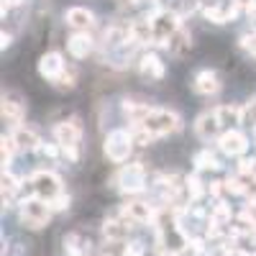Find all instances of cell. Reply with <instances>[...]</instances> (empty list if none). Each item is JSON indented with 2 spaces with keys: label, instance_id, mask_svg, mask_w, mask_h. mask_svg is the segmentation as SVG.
Instances as JSON below:
<instances>
[{
  "label": "cell",
  "instance_id": "f1b7e54d",
  "mask_svg": "<svg viewBox=\"0 0 256 256\" xmlns=\"http://www.w3.org/2000/svg\"><path fill=\"white\" fill-rule=\"evenodd\" d=\"M0 144H3V166H8L10 164V156H13V152H16V141H13V136H3V141H0Z\"/></svg>",
  "mask_w": 256,
  "mask_h": 256
},
{
  "label": "cell",
  "instance_id": "cb8c5ba5",
  "mask_svg": "<svg viewBox=\"0 0 256 256\" xmlns=\"http://www.w3.org/2000/svg\"><path fill=\"white\" fill-rule=\"evenodd\" d=\"M218 116H220L223 128H233L236 123H241V108H236V105H220Z\"/></svg>",
  "mask_w": 256,
  "mask_h": 256
},
{
  "label": "cell",
  "instance_id": "74e56055",
  "mask_svg": "<svg viewBox=\"0 0 256 256\" xmlns=\"http://www.w3.org/2000/svg\"><path fill=\"white\" fill-rule=\"evenodd\" d=\"M251 238H254V244H256V223L251 226Z\"/></svg>",
  "mask_w": 256,
  "mask_h": 256
},
{
  "label": "cell",
  "instance_id": "f35d334b",
  "mask_svg": "<svg viewBox=\"0 0 256 256\" xmlns=\"http://www.w3.org/2000/svg\"><path fill=\"white\" fill-rule=\"evenodd\" d=\"M123 3H138V0H123Z\"/></svg>",
  "mask_w": 256,
  "mask_h": 256
},
{
  "label": "cell",
  "instance_id": "1f68e13d",
  "mask_svg": "<svg viewBox=\"0 0 256 256\" xmlns=\"http://www.w3.org/2000/svg\"><path fill=\"white\" fill-rule=\"evenodd\" d=\"M226 190H228V192H233V195H246V192H248V187H246L241 180H236V177L226 182Z\"/></svg>",
  "mask_w": 256,
  "mask_h": 256
},
{
  "label": "cell",
  "instance_id": "836d02e7",
  "mask_svg": "<svg viewBox=\"0 0 256 256\" xmlns=\"http://www.w3.org/2000/svg\"><path fill=\"white\" fill-rule=\"evenodd\" d=\"M123 256H144V244H138V241L128 244V246L123 248Z\"/></svg>",
  "mask_w": 256,
  "mask_h": 256
},
{
  "label": "cell",
  "instance_id": "ba28073f",
  "mask_svg": "<svg viewBox=\"0 0 256 256\" xmlns=\"http://www.w3.org/2000/svg\"><path fill=\"white\" fill-rule=\"evenodd\" d=\"M120 218L128 223V226H141V223H148L156 218L154 208L148 202H141V200H134V202H126L123 210H120Z\"/></svg>",
  "mask_w": 256,
  "mask_h": 256
},
{
  "label": "cell",
  "instance_id": "7a4b0ae2",
  "mask_svg": "<svg viewBox=\"0 0 256 256\" xmlns=\"http://www.w3.org/2000/svg\"><path fill=\"white\" fill-rule=\"evenodd\" d=\"M52 218V205H46V200H41V198H28L20 202V223H24L26 228L31 230H38V228H44Z\"/></svg>",
  "mask_w": 256,
  "mask_h": 256
},
{
  "label": "cell",
  "instance_id": "8992f818",
  "mask_svg": "<svg viewBox=\"0 0 256 256\" xmlns=\"http://www.w3.org/2000/svg\"><path fill=\"white\" fill-rule=\"evenodd\" d=\"M118 184L123 192H128V195H138V192H144L146 187V166L141 162H134L123 166L118 172Z\"/></svg>",
  "mask_w": 256,
  "mask_h": 256
},
{
  "label": "cell",
  "instance_id": "5bb4252c",
  "mask_svg": "<svg viewBox=\"0 0 256 256\" xmlns=\"http://www.w3.org/2000/svg\"><path fill=\"white\" fill-rule=\"evenodd\" d=\"M192 88H195L198 95L210 98V95H216V92L220 90V80H218V74L212 72V70H202V72L195 74V82H192Z\"/></svg>",
  "mask_w": 256,
  "mask_h": 256
},
{
  "label": "cell",
  "instance_id": "e575fe53",
  "mask_svg": "<svg viewBox=\"0 0 256 256\" xmlns=\"http://www.w3.org/2000/svg\"><path fill=\"white\" fill-rule=\"evenodd\" d=\"M70 208V195H59L52 200V210H67Z\"/></svg>",
  "mask_w": 256,
  "mask_h": 256
},
{
  "label": "cell",
  "instance_id": "4dcf8cb0",
  "mask_svg": "<svg viewBox=\"0 0 256 256\" xmlns=\"http://www.w3.org/2000/svg\"><path fill=\"white\" fill-rule=\"evenodd\" d=\"M238 174L254 177V174H256V159H241V162H238Z\"/></svg>",
  "mask_w": 256,
  "mask_h": 256
},
{
  "label": "cell",
  "instance_id": "ffe728a7",
  "mask_svg": "<svg viewBox=\"0 0 256 256\" xmlns=\"http://www.w3.org/2000/svg\"><path fill=\"white\" fill-rule=\"evenodd\" d=\"M13 141H16V146H18V152H34V148L41 146L38 136L31 131V128H16Z\"/></svg>",
  "mask_w": 256,
  "mask_h": 256
},
{
  "label": "cell",
  "instance_id": "83f0119b",
  "mask_svg": "<svg viewBox=\"0 0 256 256\" xmlns=\"http://www.w3.org/2000/svg\"><path fill=\"white\" fill-rule=\"evenodd\" d=\"M184 182H187V192H190V198H192V200H200V198H202V192H205V190H202L200 177H198V174H192V177H187Z\"/></svg>",
  "mask_w": 256,
  "mask_h": 256
},
{
  "label": "cell",
  "instance_id": "603a6c76",
  "mask_svg": "<svg viewBox=\"0 0 256 256\" xmlns=\"http://www.w3.org/2000/svg\"><path fill=\"white\" fill-rule=\"evenodd\" d=\"M20 190V182L10 174V172H3V205L10 208L13 198H16V192Z\"/></svg>",
  "mask_w": 256,
  "mask_h": 256
},
{
  "label": "cell",
  "instance_id": "7402d4cb",
  "mask_svg": "<svg viewBox=\"0 0 256 256\" xmlns=\"http://www.w3.org/2000/svg\"><path fill=\"white\" fill-rule=\"evenodd\" d=\"M148 110H152V105H144V102H134V100H126L123 102V113L131 118L134 123H141L146 116H148Z\"/></svg>",
  "mask_w": 256,
  "mask_h": 256
},
{
  "label": "cell",
  "instance_id": "9c48e42d",
  "mask_svg": "<svg viewBox=\"0 0 256 256\" xmlns=\"http://www.w3.org/2000/svg\"><path fill=\"white\" fill-rule=\"evenodd\" d=\"M218 144H220V152L226 156H241V154H246V148H248V138L241 131H236V128L223 131Z\"/></svg>",
  "mask_w": 256,
  "mask_h": 256
},
{
  "label": "cell",
  "instance_id": "ab89813d",
  "mask_svg": "<svg viewBox=\"0 0 256 256\" xmlns=\"http://www.w3.org/2000/svg\"><path fill=\"white\" fill-rule=\"evenodd\" d=\"M248 256H256V254H248Z\"/></svg>",
  "mask_w": 256,
  "mask_h": 256
},
{
  "label": "cell",
  "instance_id": "484cf974",
  "mask_svg": "<svg viewBox=\"0 0 256 256\" xmlns=\"http://www.w3.org/2000/svg\"><path fill=\"white\" fill-rule=\"evenodd\" d=\"M241 123H246L248 128H256V98H251L241 108Z\"/></svg>",
  "mask_w": 256,
  "mask_h": 256
},
{
  "label": "cell",
  "instance_id": "52a82bcc",
  "mask_svg": "<svg viewBox=\"0 0 256 256\" xmlns=\"http://www.w3.org/2000/svg\"><path fill=\"white\" fill-rule=\"evenodd\" d=\"M31 190H34L36 198L52 202L54 198L62 195V180L56 174H52V172H36L31 177Z\"/></svg>",
  "mask_w": 256,
  "mask_h": 256
},
{
  "label": "cell",
  "instance_id": "9a60e30c",
  "mask_svg": "<svg viewBox=\"0 0 256 256\" xmlns=\"http://www.w3.org/2000/svg\"><path fill=\"white\" fill-rule=\"evenodd\" d=\"M67 26L74 28V31H84L88 34L92 26H95V16L88 10V8H70L67 10Z\"/></svg>",
  "mask_w": 256,
  "mask_h": 256
},
{
  "label": "cell",
  "instance_id": "30bf717a",
  "mask_svg": "<svg viewBox=\"0 0 256 256\" xmlns=\"http://www.w3.org/2000/svg\"><path fill=\"white\" fill-rule=\"evenodd\" d=\"M205 18L212 20V24H228V20L236 18L238 13V6L233 3V0H216V3H210L202 8Z\"/></svg>",
  "mask_w": 256,
  "mask_h": 256
},
{
  "label": "cell",
  "instance_id": "44dd1931",
  "mask_svg": "<svg viewBox=\"0 0 256 256\" xmlns=\"http://www.w3.org/2000/svg\"><path fill=\"white\" fill-rule=\"evenodd\" d=\"M190 46H192V38H190V34L180 28L172 38H169V46H166V49L172 52L174 56H184V54L190 52Z\"/></svg>",
  "mask_w": 256,
  "mask_h": 256
},
{
  "label": "cell",
  "instance_id": "6da1fadb",
  "mask_svg": "<svg viewBox=\"0 0 256 256\" xmlns=\"http://www.w3.org/2000/svg\"><path fill=\"white\" fill-rule=\"evenodd\" d=\"M138 126H141V128H146V131L156 138V136H166V134L180 131V128H182V120H180V116H177V113H172V110L152 108V110H148V116H146Z\"/></svg>",
  "mask_w": 256,
  "mask_h": 256
},
{
  "label": "cell",
  "instance_id": "f546056e",
  "mask_svg": "<svg viewBox=\"0 0 256 256\" xmlns=\"http://www.w3.org/2000/svg\"><path fill=\"white\" fill-rule=\"evenodd\" d=\"M195 6H198V0H172L174 13H190V10H195Z\"/></svg>",
  "mask_w": 256,
  "mask_h": 256
},
{
  "label": "cell",
  "instance_id": "e0dca14e",
  "mask_svg": "<svg viewBox=\"0 0 256 256\" xmlns=\"http://www.w3.org/2000/svg\"><path fill=\"white\" fill-rule=\"evenodd\" d=\"M67 49L74 59H88V54L92 52V38L84 34V31H77L70 41H67Z\"/></svg>",
  "mask_w": 256,
  "mask_h": 256
},
{
  "label": "cell",
  "instance_id": "d6a6232c",
  "mask_svg": "<svg viewBox=\"0 0 256 256\" xmlns=\"http://www.w3.org/2000/svg\"><path fill=\"white\" fill-rule=\"evenodd\" d=\"M59 148H62V146H56V144H41L38 152L44 154V156H49V159H56V156H59Z\"/></svg>",
  "mask_w": 256,
  "mask_h": 256
},
{
  "label": "cell",
  "instance_id": "4316f807",
  "mask_svg": "<svg viewBox=\"0 0 256 256\" xmlns=\"http://www.w3.org/2000/svg\"><path fill=\"white\" fill-rule=\"evenodd\" d=\"M210 220H212V223H218V226L230 223V210H228L223 202H218L216 208H212V212H210Z\"/></svg>",
  "mask_w": 256,
  "mask_h": 256
},
{
  "label": "cell",
  "instance_id": "2e32d148",
  "mask_svg": "<svg viewBox=\"0 0 256 256\" xmlns=\"http://www.w3.org/2000/svg\"><path fill=\"white\" fill-rule=\"evenodd\" d=\"M138 72L146 80H162L164 77V62L156 54H144L138 59Z\"/></svg>",
  "mask_w": 256,
  "mask_h": 256
},
{
  "label": "cell",
  "instance_id": "277c9868",
  "mask_svg": "<svg viewBox=\"0 0 256 256\" xmlns=\"http://www.w3.org/2000/svg\"><path fill=\"white\" fill-rule=\"evenodd\" d=\"M148 20H152V28H154V44L166 49L169 38L180 31V13H174V10H156Z\"/></svg>",
  "mask_w": 256,
  "mask_h": 256
},
{
  "label": "cell",
  "instance_id": "ac0fdd59",
  "mask_svg": "<svg viewBox=\"0 0 256 256\" xmlns=\"http://www.w3.org/2000/svg\"><path fill=\"white\" fill-rule=\"evenodd\" d=\"M128 228H131V226H128L123 218L120 220H105L102 223V236L108 238L110 244H123L126 236H128Z\"/></svg>",
  "mask_w": 256,
  "mask_h": 256
},
{
  "label": "cell",
  "instance_id": "5b68a950",
  "mask_svg": "<svg viewBox=\"0 0 256 256\" xmlns=\"http://www.w3.org/2000/svg\"><path fill=\"white\" fill-rule=\"evenodd\" d=\"M131 148H134V136L128 134V131H110L108 138H105V156H108L110 162L120 164L128 159V154H131Z\"/></svg>",
  "mask_w": 256,
  "mask_h": 256
},
{
  "label": "cell",
  "instance_id": "8d00e7d4",
  "mask_svg": "<svg viewBox=\"0 0 256 256\" xmlns=\"http://www.w3.org/2000/svg\"><path fill=\"white\" fill-rule=\"evenodd\" d=\"M0 41H3V49L10 46V34H3V36H0Z\"/></svg>",
  "mask_w": 256,
  "mask_h": 256
},
{
  "label": "cell",
  "instance_id": "7c38bea8",
  "mask_svg": "<svg viewBox=\"0 0 256 256\" xmlns=\"http://www.w3.org/2000/svg\"><path fill=\"white\" fill-rule=\"evenodd\" d=\"M223 131V123H220V116H218V108L212 110H205L198 120H195V134L200 138H212Z\"/></svg>",
  "mask_w": 256,
  "mask_h": 256
},
{
  "label": "cell",
  "instance_id": "d6986e66",
  "mask_svg": "<svg viewBox=\"0 0 256 256\" xmlns=\"http://www.w3.org/2000/svg\"><path fill=\"white\" fill-rule=\"evenodd\" d=\"M131 36L136 44H154V28L148 18H136L131 24Z\"/></svg>",
  "mask_w": 256,
  "mask_h": 256
},
{
  "label": "cell",
  "instance_id": "8fae6325",
  "mask_svg": "<svg viewBox=\"0 0 256 256\" xmlns=\"http://www.w3.org/2000/svg\"><path fill=\"white\" fill-rule=\"evenodd\" d=\"M64 59L59 52H46L44 56L38 59V74L44 80H52V82H59L62 74H64Z\"/></svg>",
  "mask_w": 256,
  "mask_h": 256
},
{
  "label": "cell",
  "instance_id": "3957f363",
  "mask_svg": "<svg viewBox=\"0 0 256 256\" xmlns=\"http://www.w3.org/2000/svg\"><path fill=\"white\" fill-rule=\"evenodd\" d=\"M54 138L56 144L62 146V152L67 154L72 162H77V146H80V138H82V128H80V120L72 118V120H62L54 126Z\"/></svg>",
  "mask_w": 256,
  "mask_h": 256
},
{
  "label": "cell",
  "instance_id": "4fadbf2b",
  "mask_svg": "<svg viewBox=\"0 0 256 256\" xmlns=\"http://www.w3.org/2000/svg\"><path fill=\"white\" fill-rule=\"evenodd\" d=\"M24 100H20L16 92H6L3 95V120L10 123V126H18L20 120H24Z\"/></svg>",
  "mask_w": 256,
  "mask_h": 256
},
{
  "label": "cell",
  "instance_id": "d4e9b609",
  "mask_svg": "<svg viewBox=\"0 0 256 256\" xmlns=\"http://www.w3.org/2000/svg\"><path fill=\"white\" fill-rule=\"evenodd\" d=\"M195 166H198V169H218L220 164H218L216 154H210V152H198V154H195Z\"/></svg>",
  "mask_w": 256,
  "mask_h": 256
},
{
  "label": "cell",
  "instance_id": "d590c367",
  "mask_svg": "<svg viewBox=\"0 0 256 256\" xmlns=\"http://www.w3.org/2000/svg\"><path fill=\"white\" fill-rule=\"evenodd\" d=\"M233 3H236L238 8H246V10H251V6L256 3V0H233Z\"/></svg>",
  "mask_w": 256,
  "mask_h": 256
}]
</instances>
